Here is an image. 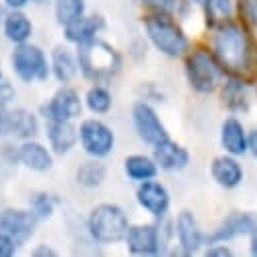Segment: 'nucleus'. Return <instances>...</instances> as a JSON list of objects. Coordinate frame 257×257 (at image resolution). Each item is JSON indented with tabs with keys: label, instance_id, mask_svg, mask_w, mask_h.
I'll use <instances>...</instances> for the list:
<instances>
[{
	"label": "nucleus",
	"instance_id": "obj_22",
	"mask_svg": "<svg viewBox=\"0 0 257 257\" xmlns=\"http://www.w3.org/2000/svg\"><path fill=\"white\" fill-rule=\"evenodd\" d=\"M19 160L31 168V170H37V172H45L53 166V156L51 152L39 144V142H31V140H25V144L19 148Z\"/></svg>",
	"mask_w": 257,
	"mask_h": 257
},
{
	"label": "nucleus",
	"instance_id": "obj_13",
	"mask_svg": "<svg viewBox=\"0 0 257 257\" xmlns=\"http://www.w3.org/2000/svg\"><path fill=\"white\" fill-rule=\"evenodd\" d=\"M47 138L51 148L57 154H67L79 140V130L71 123V119H47Z\"/></svg>",
	"mask_w": 257,
	"mask_h": 257
},
{
	"label": "nucleus",
	"instance_id": "obj_9",
	"mask_svg": "<svg viewBox=\"0 0 257 257\" xmlns=\"http://www.w3.org/2000/svg\"><path fill=\"white\" fill-rule=\"evenodd\" d=\"M37 221H39V217L33 211L5 209L0 213V231L9 233L17 241V245H23L35 233Z\"/></svg>",
	"mask_w": 257,
	"mask_h": 257
},
{
	"label": "nucleus",
	"instance_id": "obj_18",
	"mask_svg": "<svg viewBox=\"0 0 257 257\" xmlns=\"http://www.w3.org/2000/svg\"><path fill=\"white\" fill-rule=\"evenodd\" d=\"M211 176L219 186L235 188L243 180V168L241 164L231 156H219L211 164Z\"/></svg>",
	"mask_w": 257,
	"mask_h": 257
},
{
	"label": "nucleus",
	"instance_id": "obj_1",
	"mask_svg": "<svg viewBox=\"0 0 257 257\" xmlns=\"http://www.w3.org/2000/svg\"><path fill=\"white\" fill-rule=\"evenodd\" d=\"M77 63L85 77L93 81H105V79H111L119 71L121 59L111 45L95 37L79 45Z\"/></svg>",
	"mask_w": 257,
	"mask_h": 257
},
{
	"label": "nucleus",
	"instance_id": "obj_39",
	"mask_svg": "<svg viewBox=\"0 0 257 257\" xmlns=\"http://www.w3.org/2000/svg\"><path fill=\"white\" fill-rule=\"evenodd\" d=\"M245 3H247L249 7H257V0H245Z\"/></svg>",
	"mask_w": 257,
	"mask_h": 257
},
{
	"label": "nucleus",
	"instance_id": "obj_29",
	"mask_svg": "<svg viewBox=\"0 0 257 257\" xmlns=\"http://www.w3.org/2000/svg\"><path fill=\"white\" fill-rule=\"evenodd\" d=\"M205 7L215 19H229L233 13L231 0H205Z\"/></svg>",
	"mask_w": 257,
	"mask_h": 257
},
{
	"label": "nucleus",
	"instance_id": "obj_8",
	"mask_svg": "<svg viewBox=\"0 0 257 257\" xmlns=\"http://www.w3.org/2000/svg\"><path fill=\"white\" fill-rule=\"evenodd\" d=\"M134 125H136V132L138 136L146 142V144H160L164 140H168L166 134V127L160 121L158 113L154 111L152 105H148L146 101H138L134 105Z\"/></svg>",
	"mask_w": 257,
	"mask_h": 257
},
{
	"label": "nucleus",
	"instance_id": "obj_14",
	"mask_svg": "<svg viewBox=\"0 0 257 257\" xmlns=\"http://www.w3.org/2000/svg\"><path fill=\"white\" fill-rule=\"evenodd\" d=\"M174 231H176L178 245H180L184 255H192V253H197L201 249L205 237H203V233L199 229V223H197L195 215H192L190 211H182L176 217Z\"/></svg>",
	"mask_w": 257,
	"mask_h": 257
},
{
	"label": "nucleus",
	"instance_id": "obj_19",
	"mask_svg": "<svg viewBox=\"0 0 257 257\" xmlns=\"http://www.w3.org/2000/svg\"><path fill=\"white\" fill-rule=\"evenodd\" d=\"M51 71L57 77V81L69 83L77 75V71H79L77 57L67 47H63V45L55 47L53 53H51Z\"/></svg>",
	"mask_w": 257,
	"mask_h": 257
},
{
	"label": "nucleus",
	"instance_id": "obj_36",
	"mask_svg": "<svg viewBox=\"0 0 257 257\" xmlns=\"http://www.w3.org/2000/svg\"><path fill=\"white\" fill-rule=\"evenodd\" d=\"M247 144H249V150L253 152V156L257 158V130L247 136Z\"/></svg>",
	"mask_w": 257,
	"mask_h": 257
},
{
	"label": "nucleus",
	"instance_id": "obj_4",
	"mask_svg": "<svg viewBox=\"0 0 257 257\" xmlns=\"http://www.w3.org/2000/svg\"><path fill=\"white\" fill-rule=\"evenodd\" d=\"M87 229L89 235L97 241V243H117L121 239H125V233L130 229L127 225V217L125 213L117 207V205H97L87 221Z\"/></svg>",
	"mask_w": 257,
	"mask_h": 257
},
{
	"label": "nucleus",
	"instance_id": "obj_28",
	"mask_svg": "<svg viewBox=\"0 0 257 257\" xmlns=\"http://www.w3.org/2000/svg\"><path fill=\"white\" fill-rule=\"evenodd\" d=\"M55 205H57V201L51 195H47V192H37V195L33 197V201H31V211L39 219H47V217L53 215Z\"/></svg>",
	"mask_w": 257,
	"mask_h": 257
},
{
	"label": "nucleus",
	"instance_id": "obj_37",
	"mask_svg": "<svg viewBox=\"0 0 257 257\" xmlns=\"http://www.w3.org/2000/svg\"><path fill=\"white\" fill-rule=\"evenodd\" d=\"M33 255H55V251H53V249H49V247H39Z\"/></svg>",
	"mask_w": 257,
	"mask_h": 257
},
{
	"label": "nucleus",
	"instance_id": "obj_35",
	"mask_svg": "<svg viewBox=\"0 0 257 257\" xmlns=\"http://www.w3.org/2000/svg\"><path fill=\"white\" fill-rule=\"evenodd\" d=\"M31 0H5V5L11 9V11H21L23 7H27Z\"/></svg>",
	"mask_w": 257,
	"mask_h": 257
},
{
	"label": "nucleus",
	"instance_id": "obj_7",
	"mask_svg": "<svg viewBox=\"0 0 257 257\" xmlns=\"http://www.w3.org/2000/svg\"><path fill=\"white\" fill-rule=\"evenodd\" d=\"M81 148L95 158H103L113 150V132L99 119H85L79 125Z\"/></svg>",
	"mask_w": 257,
	"mask_h": 257
},
{
	"label": "nucleus",
	"instance_id": "obj_6",
	"mask_svg": "<svg viewBox=\"0 0 257 257\" xmlns=\"http://www.w3.org/2000/svg\"><path fill=\"white\" fill-rule=\"evenodd\" d=\"M11 63L15 73L25 83L45 81L51 73V63L47 61V55L37 45L31 43H21L11 57Z\"/></svg>",
	"mask_w": 257,
	"mask_h": 257
},
{
	"label": "nucleus",
	"instance_id": "obj_3",
	"mask_svg": "<svg viewBox=\"0 0 257 257\" xmlns=\"http://www.w3.org/2000/svg\"><path fill=\"white\" fill-rule=\"evenodd\" d=\"M146 33L152 45L166 57H180L188 51V39L170 15L158 13L146 19Z\"/></svg>",
	"mask_w": 257,
	"mask_h": 257
},
{
	"label": "nucleus",
	"instance_id": "obj_24",
	"mask_svg": "<svg viewBox=\"0 0 257 257\" xmlns=\"http://www.w3.org/2000/svg\"><path fill=\"white\" fill-rule=\"evenodd\" d=\"M123 170L125 174L130 176L132 180H138V182H144V180H152L158 172V164L148 158V156H142V154H134V156H127L125 162H123Z\"/></svg>",
	"mask_w": 257,
	"mask_h": 257
},
{
	"label": "nucleus",
	"instance_id": "obj_2",
	"mask_svg": "<svg viewBox=\"0 0 257 257\" xmlns=\"http://www.w3.org/2000/svg\"><path fill=\"white\" fill-rule=\"evenodd\" d=\"M215 57L229 71H243L249 63V41L241 27L227 23L215 35Z\"/></svg>",
	"mask_w": 257,
	"mask_h": 257
},
{
	"label": "nucleus",
	"instance_id": "obj_33",
	"mask_svg": "<svg viewBox=\"0 0 257 257\" xmlns=\"http://www.w3.org/2000/svg\"><path fill=\"white\" fill-rule=\"evenodd\" d=\"M9 134V111L5 109V103H0V136Z\"/></svg>",
	"mask_w": 257,
	"mask_h": 257
},
{
	"label": "nucleus",
	"instance_id": "obj_26",
	"mask_svg": "<svg viewBox=\"0 0 257 257\" xmlns=\"http://www.w3.org/2000/svg\"><path fill=\"white\" fill-rule=\"evenodd\" d=\"M85 13L83 0H55V15L61 25H67Z\"/></svg>",
	"mask_w": 257,
	"mask_h": 257
},
{
	"label": "nucleus",
	"instance_id": "obj_16",
	"mask_svg": "<svg viewBox=\"0 0 257 257\" xmlns=\"http://www.w3.org/2000/svg\"><path fill=\"white\" fill-rule=\"evenodd\" d=\"M221 144H223L225 152H229L231 156H241L249 150L245 127L239 119L229 117V119L223 121V125H221Z\"/></svg>",
	"mask_w": 257,
	"mask_h": 257
},
{
	"label": "nucleus",
	"instance_id": "obj_5",
	"mask_svg": "<svg viewBox=\"0 0 257 257\" xmlns=\"http://www.w3.org/2000/svg\"><path fill=\"white\" fill-rule=\"evenodd\" d=\"M186 77L199 93H211L221 81V63L209 51L199 49L186 59Z\"/></svg>",
	"mask_w": 257,
	"mask_h": 257
},
{
	"label": "nucleus",
	"instance_id": "obj_21",
	"mask_svg": "<svg viewBox=\"0 0 257 257\" xmlns=\"http://www.w3.org/2000/svg\"><path fill=\"white\" fill-rule=\"evenodd\" d=\"M101 27H103V21L99 17H85V15H81L75 21L65 25V37H67V41H71L75 45H81L85 41L95 39L97 31Z\"/></svg>",
	"mask_w": 257,
	"mask_h": 257
},
{
	"label": "nucleus",
	"instance_id": "obj_30",
	"mask_svg": "<svg viewBox=\"0 0 257 257\" xmlns=\"http://www.w3.org/2000/svg\"><path fill=\"white\" fill-rule=\"evenodd\" d=\"M144 3L148 7H154L160 13H166V15H174L180 7V0H144Z\"/></svg>",
	"mask_w": 257,
	"mask_h": 257
},
{
	"label": "nucleus",
	"instance_id": "obj_32",
	"mask_svg": "<svg viewBox=\"0 0 257 257\" xmlns=\"http://www.w3.org/2000/svg\"><path fill=\"white\" fill-rule=\"evenodd\" d=\"M13 95H15L13 85L9 83V79L5 77V73L0 71V103H7V101H11V99H13Z\"/></svg>",
	"mask_w": 257,
	"mask_h": 257
},
{
	"label": "nucleus",
	"instance_id": "obj_27",
	"mask_svg": "<svg viewBox=\"0 0 257 257\" xmlns=\"http://www.w3.org/2000/svg\"><path fill=\"white\" fill-rule=\"evenodd\" d=\"M85 103H87V107L93 111V113H107L109 109H111V93L105 89V87H101V85H93L89 91H87V95H85Z\"/></svg>",
	"mask_w": 257,
	"mask_h": 257
},
{
	"label": "nucleus",
	"instance_id": "obj_12",
	"mask_svg": "<svg viewBox=\"0 0 257 257\" xmlns=\"http://www.w3.org/2000/svg\"><path fill=\"white\" fill-rule=\"evenodd\" d=\"M136 199H138V205L154 217H164L168 207H170L168 190L156 180H144L138 186Z\"/></svg>",
	"mask_w": 257,
	"mask_h": 257
},
{
	"label": "nucleus",
	"instance_id": "obj_34",
	"mask_svg": "<svg viewBox=\"0 0 257 257\" xmlns=\"http://www.w3.org/2000/svg\"><path fill=\"white\" fill-rule=\"evenodd\" d=\"M207 255H231V249L229 247H225V245H215L213 243V247H209V251H207Z\"/></svg>",
	"mask_w": 257,
	"mask_h": 257
},
{
	"label": "nucleus",
	"instance_id": "obj_20",
	"mask_svg": "<svg viewBox=\"0 0 257 257\" xmlns=\"http://www.w3.org/2000/svg\"><path fill=\"white\" fill-rule=\"evenodd\" d=\"M9 134L21 140H31L39 134V119L33 111L19 107L15 111H9Z\"/></svg>",
	"mask_w": 257,
	"mask_h": 257
},
{
	"label": "nucleus",
	"instance_id": "obj_17",
	"mask_svg": "<svg viewBox=\"0 0 257 257\" xmlns=\"http://www.w3.org/2000/svg\"><path fill=\"white\" fill-rule=\"evenodd\" d=\"M188 152L172 140H164L154 146V162L164 170H182L188 164Z\"/></svg>",
	"mask_w": 257,
	"mask_h": 257
},
{
	"label": "nucleus",
	"instance_id": "obj_31",
	"mask_svg": "<svg viewBox=\"0 0 257 257\" xmlns=\"http://www.w3.org/2000/svg\"><path fill=\"white\" fill-rule=\"evenodd\" d=\"M17 247H19L17 241H15L9 233L0 231V257H11V255H15Z\"/></svg>",
	"mask_w": 257,
	"mask_h": 257
},
{
	"label": "nucleus",
	"instance_id": "obj_23",
	"mask_svg": "<svg viewBox=\"0 0 257 257\" xmlns=\"http://www.w3.org/2000/svg\"><path fill=\"white\" fill-rule=\"evenodd\" d=\"M33 35V23L29 21L27 15H23L21 11H11L5 17V37L11 43H27Z\"/></svg>",
	"mask_w": 257,
	"mask_h": 257
},
{
	"label": "nucleus",
	"instance_id": "obj_25",
	"mask_svg": "<svg viewBox=\"0 0 257 257\" xmlns=\"http://www.w3.org/2000/svg\"><path fill=\"white\" fill-rule=\"evenodd\" d=\"M105 178V166L101 162H83L77 170V184L91 188L99 186Z\"/></svg>",
	"mask_w": 257,
	"mask_h": 257
},
{
	"label": "nucleus",
	"instance_id": "obj_10",
	"mask_svg": "<svg viewBox=\"0 0 257 257\" xmlns=\"http://www.w3.org/2000/svg\"><path fill=\"white\" fill-rule=\"evenodd\" d=\"M125 245L134 255H158L162 251V233L156 225H136L125 233Z\"/></svg>",
	"mask_w": 257,
	"mask_h": 257
},
{
	"label": "nucleus",
	"instance_id": "obj_15",
	"mask_svg": "<svg viewBox=\"0 0 257 257\" xmlns=\"http://www.w3.org/2000/svg\"><path fill=\"white\" fill-rule=\"evenodd\" d=\"M255 231H257V217H253L251 213H233L221 223V227L215 233L209 235V243H223L227 239Z\"/></svg>",
	"mask_w": 257,
	"mask_h": 257
},
{
	"label": "nucleus",
	"instance_id": "obj_38",
	"mask_svg": "<svg viewBox=\"0 0 257 257\" xmlns=\"http://www.w3.org/2000/svg\"><path fill=\"white\" fill-rule=\"evenodd\" d=\"M251 253L257 255V233H255V237H253V241H251Z\"/></svg>",
	"mask_w": 257,
	"mask_h": 257
},
{
	"label": "nucleus",
	"instance_id": "obj_11",
	"mask_svg": "<svg viewBox=\"0 0 257 257\" xmlns=\"http://www.w3.org/2000/svg\"><path fill=\"white\" fill-rule=\"evenodd\" d=\"M47 119H75L81 115V99L79 93L71 87H61L49 105L43 107Z\"/></svg>",
	"mask_w": 257,
	"mask_h": 257
}]
</instances>
